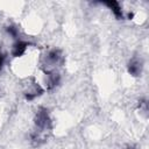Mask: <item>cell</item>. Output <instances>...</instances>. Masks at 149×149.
<instances>
[{"instance_id":"3957f363","label":"cell","mask_w":149,"mask_h":149,"mask_svg":"<svg viewBox=\"0 0 149 149\" xmlns=\"http://www.w3.org/2000/svg\"><path fill=\"white\" fill-rule=\"evenodd\" d=\"M142 68H143L142 61L139 59V58H136V57L132 58V59L129 61L128 65H127L128 73H129L130 76H133V77H139V76H141V73H142Z\"/></svg>"},{"instance_id":"52a82bcc","label":"cell","mask_w":149,"mask_h":149,"mask_svg":"<svg viewBox=\"0 0 149 149\" xmlns=\"http://www.w3.org/2000/svg\"><path fill=\"white\" fill-rule=\"evenodd\" d=\"M6 31H7L13 38H17V36H19V29H17L16 27H14V26H8V27L6 28Z\"/></svg>"},{"instance_id":"7a4b0ae2","label":"cell","mask_w":149,"mask_h":149,"mask_svg":"<svg viewBox=\"0 0 149 149\" xmlns=\"http://www.w3.org/2000/svg\"><path fill=\"white\" fill-rule=\"evenodd\" d=\"M62 59H63V56H62L61 50H58V49L50 50L45 55V62H47V65L45 66H48V70L47 71H54L52 68H55L56 65L61 64L62 63Z\"/></svg>"},{"instance_id":"8992f818","label":"cell","mask_w":149,"mask_h":149,"mask_svg":"<svg viewBox=\"0 0 149 149\" xmlns=\"http://www.w3.org/2000/svg\"><path fill=\"white\" fill-rule=\"evenodd\" d=\"M42 93H43V88H42L40 85L35 84L33 87H30V88L24 93V97H26V99H27L28 101H30V100H34L35 98H37L38 95H41Z\"/></svg>"},{"instance_id":"277c9868","label":"cell","mask_w":149,"mask_h":149,"mask_svg":"<svg viewBox=\"0 0 149 149\" xmlns=\"http://www.w3.org/2000/svg\"><path fill=\"white\" fill-rule=\"evenodd\" d=\"M28 43L24 42V41H21V40H17L14 45H13V49H12V55L13 57L15 58H20L22 56H24L28 51Z\"/></svg>"},{"instance_id":"ba28073f","label":"cell","mask_w":149,"mask_h":149,"mask_svg":"<svg viewBox=\"0 0 149 149\" xmlns=\"http://www.w3.org/2000/svg\"><path fill=\"white\" fill-rule=\"evenodd\" d=\"M3 64H5V55L2 52H0V70L2 69Z\"/></svg>"},{"instance_id":"9c48e42d","label":"cell","mask_w":149,"mask_h":149,"mask_svg":"<svg viewBox=\"0 0 149 149\" xmlns=\"http://www.w3.org/2000/svg\"><path fill=\"white\" fill-rule=\"evenodd\" d=\"M127 149H132V148H127Z\"/></svg>"},{"instance_id":"5b68a950","label":"cell","mask_w":149,"mask_h":149,"mask_svg":"<svg viewBox=\"0 0 149 149\" xmlns=\"http://www.w3.org/2000/svg\"><path fill=\"white\" fill-rule=\"evenodd\" d=\"M102 3L106 5V6L113 12V14H114L118 19H125L123 12H122L121 6H120V3H119L118 1H105V2H102Z\"/></svg>"},{"instance_id":"6da1fadb","label":"cell","mask_w":149,"mask_h":149,"mask_svg":"<svg viewBox=\"0 0 149 149\" xmlns=\"http://www.w3.org/2000/svg\"><path fill=\"white\" fill-rule=\"evenodd\" d=\"M34 122H35V127L37 133L43 134L44 132H47L48 129H50L51 127V120L49 116V113L45 108H40L34 118Z\"/></svg>"}]
</instances>
